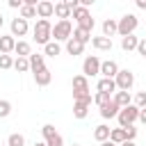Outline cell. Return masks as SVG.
<instances>
[{
    "label": "cell",
    "mask_w": 146,
    "mask_h": 146,
    "mask_svg": "<svg viewBox=\"0 0 146 146\" xmlns=\"http://www.w3.org/2000/svg\"><path fill=\"white\" fill-rule=\"evenodd\" d=\"M137 55L146 57V39H139V46H137Z\"/></svg>",
    "instance_id": "37"
},
{
    "label": "cell",
    "mask_w": 146,
    "mask_h": 146,
    "mask_svg": "<svg viewBox=\"0 0 146 146\" xmlns=\"http://www.w3.org/2000/svg\"><path fill=\"white\" fill-rule=\"evenodd\" d=\"M137 46H139V39H137L135 34H128V36H123V39H121V48H123L125 52L137 50Z\"/></svg>",
    "instance_id": "22"
},
{
    "label": "cell",
    "mask_w": 146,
    "mask_h": 146,
    "mask_svg": "<svg viewBox=\"0 0 146 146\" xmlns=\"http://www.w3.org/2000/svg\"><path fill=\"white\" fill-rule=\"evenodd\" d=\"M50 80H52V73L43 66L41 71H36L34 73V82H36V87H48L50 84Z\"/></svg>",
    "instance_id": "13"
},
{
    "label": "cell",
    "mask_w": 146,
    "mask_h": 146,
    "mask_svg": "<svg viewBox=\"0 0 146 146\" xmlns=\"http://www.w3.org/2000/svg\"><path fill=\"white\" fill-rule=\"evenodd\" d=\"M32 34H34V41H36V43H41V46L50 43V41H52V23L39 18L36 25H34V30H32Z\"/></svg>",
    "instance_id": "1"
},
{
    "label": "cell",
    "mask_w": 146,
    "mask_h": 146,
    "mask_svg": "<svg viewBox=\"0 0 146 146\" xmlns=\"http://www.w3.org/2000/svg\"><path fill=\"white\" fill-rule=\"evenodd\" d=\"M91 46L96 50H112V39H107V36H94Z\"/></svg>",
    "instance_id": "23"
},
{
    "label": "cell",
    "mask_w": 146,
    "mask_h": 146,
    "mask_svg": "<svg viewBox=\"0 0 146 146\" xmlns=\"http://www.w3.org/2000/svg\"><path fill=\"white\" fill-rule=\"evenodd\" d=\"M16 48V39L11 34H0V55H11Z\"/></svg>",
    "instance_id": "11"
},
{
    "label": "cell",
    "mask_w": 146,
    "mask_h": 146,
    "mask_svg": "<svg viewBox=\"0 0 146 146\" xmlns=\"http://www.w3.org/2000/svg\"><path fill=\"white\" fill-rule=\"evenodd\" d=\"M9 7H11V9H18V11H21V7H23V0H9Z\"/></svg>",
    "instance_id": "38"
},
{
    "label": "cell",
    "mask_w": 146,
    "mask_h": 146,
    "mask_svg": "<svg viewBox=\"0 0 146 146\" xmlns=\"http://www.w3.org/2000/svg\"><path fill=\"white\" fill-rule=\"evenodd\" d=\"M137 7L139 9H146V0H137Z\"/></svg>",
    "instance_id": "40"
},
{
    "label": "cell",
    "mask_w": 146,
    "mask_h": 146,
    "mask_svg": "<svg viewBox=\"0 0 146 146\" xmlns=\"http://www.w3.org/2000/svg\"><path fill=\"white\" fill-rule=\"evenodd\" d=\"M96 89L98 91H103V94H116V82L114 80H110V78H100L98 80V84H96Z\"/></svg>",
    "instance_id": "14"
},
{
    "label": "cell",
    "mask_w": 146,
    "mask_h": 146,
    "mask_svg": "<svg viewBox=\"0 0 146 146\" xmlns=\"http://www.w3.org/2000/svg\"><path fill=\"white\" fill-rule=\"evenodd\" d=\"M23 144H25V137L18 135V132H11L9 139H7V146H23Z\"/></svg>",
    "instance_id": "32"
},
{
    "label": "cell",
    "mask_w": 146,
    "mask_h": 146,
    "mask_svg": "<svg viewBox=\"0 0 146 146\" xmlns=\"http://www.w3.org/2000/svg\"><path fill=\"white\" fill-rule=\"evenodd\" d=\"M71 9H68V5H66V0L64 2H55V16L59 18V21H68L71 18Z\"/></svg>",
    "instance_id": "18"
},
{
    "label": "cell",
    "mask_w": 146,
    "mask_h": 146,
    "mask_svg": "<svg viewBox=\"0 0 146 146\" xmlns=\"http://www.w3.org/2000/svg\"><path fill=\"white\" fill-rule=\"evenodd\" d=\"M73 25H71V21H57L55 25H52V39L55 41H68L71 36H73Z\"/></svg>",
    "instance_id": "2"
},
{
    "label": "cell",
    "mask_w": 146,
    "mask_h": 146,
    "mask_svg": "<svg viewBox=\"0 0 146 146\" xmlns=\"http://www.w3.org/2000/svg\"><path fill=\"white\" fill-rule=\"evenodd\" d=\"M119 71H121V68H119V64H116L114 59H107V62H103V64H100V75H103V78L114 80Z\"/></svg>",
    "instance_id": "9"
},
{
    "label": "cell",
    "mask_w": 146,
    "mask_h": 146,
    "mask_svg": "<svg viewBox=\"0 0 146 146\" xmlns=\"http://www.w3.org/2000/svg\"><path fill=\"white\" fill-rule=\"evenodd\" d=\"M84 91H89L87 78H84V75H75V78H73V94H84Z\"/></svg>",
    "instance_id": "21"
},
{
    "label": "cell",
    "mask_w": 146,
    "mask_h": 146,
    "mask_svg": "<svg viewBox=\"0 0 146 146\" xmlns=\"http://www.w3.org/2000/svg\"><path fill=\"white\" fill-rule=\"evenodd\" d=\"M119 112H121V107H119L114 100H110L105 107H100V116H103V119H116Z\"/></svg>",
    "instance_id": "16"
},
{
    "label": "cell",
    "mask_w": 146,
    "mask_h": 146,
    "mask_svg": "<svg viewBox=\"0 0 146 146\" xmlns=\"http://www.w3.org/2000/svg\"><path fill=\"white\" fill-rule=\"evenodd\" d=\"M11 114V103L9 100H0V119H7Z\"/></svg>",
    "instance_id": "34"
},
{
    "label": "cell",
    "mask_w": 146,
    "mask_h": 146,
    "mask_svg": "<svg viewBox=\"0 0 146 146\" xmlns=\"http://www.w3.org/2000/svg\"><path fill=\"white\" fill-rule=\"evenodd\" d=\"M14 68H16L18 73H27V71H30V59H27V57H16V59H14Z\"/></svg>",
    "instance_id": "28"
},
{
    "label": "cell",
    "mask_w": 146,
    "mask_h": 146,
    "mask_svg": "<svg viewBox=\"0 0 146 146\" xmlns=\"http://www.w3.org/2000/svg\"><path fill=\"white\" fill-rule=\"evenodd\" d=\"M110 100H112V96H110V94H103V91H96V96H94V103H96L98 107H105Z\"/></svg>",
    "instance_id": "31"
},
{
    "label": "cell",
    "mask_w": 146,
    "mask_h": 146,
    "mask_svg": "<svg viewBox=\"0 0 146 146\" xmlns=\"http://www.w3.org/2000/svg\"><path fill=\"white\" fill-rule=\"evenodd\" d=\"M41 132H43V141H46V146H64V139H62V135L55 130V125L46 123V125L41 128Z\"/></svg>",
    "instance_id": "6"
},
{
    "label": "cell",
    "mask_w": 146,
    "mask_h": 146,
    "mask_svg": "<svg viewBox=\"0 0 146 146\" xmlns=\"http://www.w3.org/2000/svg\"><path fill=\"white\" fill-rule=\"evenodd\" d=\"M2 23H5V18H2V14H0V27H2Z\"/></svg>",
    "instance_id": "44"
},
{
    "label": "cell",
    "mask_w": 146,
    "mask_h": 146,
    "mask_svg": "<svg viewBox=\"0 0 146 146\" xmlns=\"http://www.w3.org/2000/svg\"><path fill=\"white\" fill-rule=\"evenodd\" d=\"M139 121L146 125V107H144V110H139Z\"/></svg>",
    "instance_id": "39"
},
{
    "label": "cell",
    "mask_w": 146,
    "mask_h": 146,
    "mask_svg": "<svg viewBox=\"0 0 146 146\" xmlns=\"http://www.w3.org/2000/svg\"><path fill=\"white\" fill-rule=\"evenodd\" d=\"M52 14H55V5H52L50 0H41V2L36 5V16H39V18L48 21Z\"/></svg>",
    "instance_id": "10"
},
{
    "label": "cell",
    "mask_w": 146,
    "mask_h": 146,
    "mask_svg": "<svg viewBox=\"0 0 146 146\" xmlns=\"http://www.w3.org/2000/svg\"><path fill=\"white\" fill-rule=\"evenodd\" d=\"M89 105L91 103H87V100H73V116L75 119H84L89 114Z\"/></svg>",
    "instance_id": "15"
},
{
    "label": "cell",
    "mask_w": 146,
    "mask_h": 146,
    "mask_svg": "<svg viewBox=\"0 0 146 146\" xmlns=\"http://www.w3.org/2000/svg\"><path fill=\"white\" fill-rule=\"evenodd\" d=\"M0 68H2V71L14 68V57H11V55H0Z\"/></svg>",
    "instance_id": "33"
},
{
    "label": "cell",
    "mask_w": 146,
    "mask_h": 146,
    "mask_svg": "<svg viewBox=\"0 0 146 146\" xmlns=\"http://www.w3.org/2000/svg\"><path fill=\"white\" fill-rule=\"evenodd\" d=\"M110 141H114L116 146H121L123 141H128L125 130H123V128H112V132H110Z\"/></svg>",
    "instance_id": "25"
},
{
    "label": "cell",
    "mask_w": 146,
    "mask_h": 146,
    "mask_svg": "<svg viewBox=\"0 0 146 146\" xmlns=\"http://www.w3.org/2000/svg\"><path fill=\"white\" fill-rule=\"evenodd\" d=\"M114 82H116V91H130L132 84H135V73L128 71V68H121V71L116 73Z\"/></svg>",
    "instance_id": "5"
},
{
    "label": "cell",
    "mask_w": 146,
    "mask_h": 146,
    "mask_svg": "<svg viewBox=\"0 0 146 146\" xmlns=\"http://www.w3.org/2000/svg\"><path fill=\"white\" fill-rule=\"evenodd\" d=\"M9 27H11V36H25V34H27V30H30L27 21H25V18H21V16H18V18H14Z\"/></svg>",
    "instance_id": "8"
},
{
    "label": "cell",
    "mask_w": 146,
    "mask_h": 146,
    "mask_svg": "<svg viewBox=\"0 0 146 146\" xmlns=\"http://www.w3.org/2000/svg\"><path fill=\"white\" fill-rule=\"evenodd\" d=\"M110 132H112V128L105 125V123H100V125H96V130H94V139H96L98 144L110 141Z\"/></svg>",
    "instance_id": "17"
},
{
    "label": "cell",
    "mask_w": 146,
    "mask_h": 146,
    "mask_svg": "<svg viewBox=\"0 0 146 146\" xmlns=\"http://www.w3.org/2000/svg\"><path fill=\"white\" fill-rule=\"evenodd\" d=\"M27 59H30V71H32V73H36V71H41V68L46 66V64H43V55H39V52H32Z\"/></svg>",
    "instance_id": "24"
},
{
    "label": "cell",
    "mask_w": 146,
    "mask_h": 146,
    "mask_svg": "<svg viewBox=\"0 0 146 146\" xmlns=\"http://www.w3.org/2000/svg\"><path fill=\"white\" fill-rule=\"evenodd\" d=\"M100 146H116V144H114V141H103Z\"/></svg>",
    "instance_id": "42"
},
{
    "label": "cell",
    "mask_w": 146,
    "mask_h": 146,
    "mask_svg": "<svg viewBox=\"0 0 146 146\" xmlns=\"http://www.w3.org/2000/svg\"><path fill=\"white\" fill-rule=\"evenodd\" d=\"M112 100H114L121 110H123V107H128V105H132V96H130V91H116Z\"/></svg>",
    "instance_id": "20"
},
{
    "label": "cell",
    "mask_w": 146,
    "mask_h": 146,
    "mask_svg": "<svg viewBox=\"0 0 146 146\" xmlns=\"http://www.w3.org/2000/svg\"><path fill=\"white\" fill-rule=\"evenodd\" d=\"M71 146H80V144H71Z\"/></svg>",
    "instance_id": "45"
},
{
    "label": "cell",
    "mask_w": 146,
    "mask_h": 146,
    "mask_svg": "<svg viewBox=\"0 0 146 146\" xmlns=\"http://www.w3.org/2000/svg\"><path fill=\"white\" fill-rule=\"evenodd\" d=\"M14 52H16L18 57H30V55H32V48H30V43H27V41H16Z\"/></svg>",
    "instance_id": "26"
},
{
    "label": "cell",
    "mask_w": 146,
    "mask_h": 146,
    "mask_svg": "<svg viewBox=\"0 0 146 146\" xmlns=\"http://www.w3.org/2000/svg\"><path fill=\"white\" fill-rule=\"evenodd\" d=\"M119 123H121V128H128V125H135V121H139V107L137 105H128V107H123L121 112H119Z\"/></svg>",
    "instance_id": "3"
},
{
    "label": "cell",
    "mask_w": 146,
    "mask_h": 146,
    "mask_svg": "<svg viewBox=\"0 0 146 146\" xmlns=\"http://www.w3.org/2000/svg\"><path fill=\"white\" fill-rule=\"evenodd\" d=\"M36 16V7H32V5H25L23 2V7H21V18H34Z\"/></svg>",
    "instance_id": "30"
},
{
    "label": "cell",
    "mask_w": 146,
    "mask_h": 146,
    "mask_svg": "<svg viewBox=\"0 0 146 146\" xmlns=\"http://www.w3.org/2000/svg\"><path fill=\"white\" fill-rule=\"evenodd\" d=\"M121 146H137V144H135V141H123Z\"/></svg>",
    "instance_id": "41"
},
{
    "label": "cell",
    "mask_w": 146,
    "mask_h": 146,
    "mask_svg": "<svg viewBox=\"0 0 146 146\" xmlns=\"http://www.w3.org/2000/svg\"><path fill=\"white\" fill-rule=\"evenodd\" d=\"M73 39H78L80 43H87V41H91V32H87L82 27H75L73 30Z\"/></svg>",
    "instance_id": "29"
},
{
    "label": "cell",
    "mask_w": 146,
    "mask_h": 146,
    "mask_svg": "<svg viewBox=\"0 0 146 146\" xmlns=\"http://www.w3.org/2000/svg\"><path fill=\"white\" fill-rule=\"evenodd\" d=\"M114 34H119V21H114V18H105V21H103V36L112 39Z\"/></svg>",
    "instance_id": "12"
},
{
    "label": "cell",
    "mask_w": 146,
    "mask_h": 146,
    "mask_svg": "<svg viewBox=\"0 0 146 146\" xmlns=\"http://www.w3.org/2000/svg\"><path fill=\"white\" fill-rule=\"evenodd\" d=\"M43 52H46L48 57H57V55L62 52V46H59L57 41H50V43H46V46H43Z\"/></svg>",
    "instance_id": "27"
},
{
    "label": "cell",
    "mask_w": 146,
    "mask_h": 146,
    "mask_svg": "<svg viewBox=\"0 0 146 146\" xmlns=\"http://www.w3.org/2000/svg\"><path fill=\"white\" fill-rule=\"evenodd\" d=\"M100 59L96 57V55H89L84 62H82V75L84 78H94V75H98L100 73Z\"/></svg>",
    "instance_id": "7"
},
{
    "label": "cell",
    "mask_w": 146,
    "mask_h": 146,
    "mask_svg": "<svg viewBox=\"0 0 146 146\" xmlns=\"http://www.w3.org/2000/svg\"><path fill=\"white\" fill-rule=\"evenodd\" d=\"M66 52H68V55H73V57H75V55H82V52H84V43H80L78 39H73V36H71V39L66 41Z\"/></svg>",
    "instance_id": "19"
},
{
    "label": "cell",
    "mask_w": 146,
    "mask_h": 146,
    "mask_svg": "<svg viewBox=\"0 0 146 146\" xmlns=\"http://www.w3.org/2000/svg\"><path fill=\"white\" fill-rule=\"evenodd\" d=\"M132 105H137L139 110H144V107H146V91H139V94L135 96V103H132Z\"/></svg>",
    "instance_id": "35"
},
{
    "label": "cell",
    "mask_w": 146,
    "mask_h": 146,
    "mask_svg": "<svg viewBox=\"0 0 146 146\" xmlns=\"http://www.w3.org/2000/svg\"><path fill=\"white\" fill-rule=\"evenodd\" d=\"M34 146H46V141H34Z\"/></svg>",
    "instance_id": "43"
},
{
    "label": "cell",
    "mask_w": 146,
    "mask_h": 146,
    "mask_svg": "<svg viewBox=\"0 0 146 146\" xmlns=\"http://www.w3.org/2000/svg\"><path fill=\"white\" fill-rule=\"evenodd\" d=\"M137 25H139V18H137L135 14L121 16V18H119V34H121V39L128 36V34H132V32L137 30Z\"/></svg>",
    "instance_id": "4"
},
{
    "label": "cell",
    "mask_w": 146,
    "mask_h": 146,
    "mask_svg": "<svg viewBox=\"0 0 146 146\" xmlns=\"http://www.w3.org/2000/svg\"><path fill=\"white\" fill-rule=\"evenodd\" d=\"M123 130H125L128 141H135V137H137V128H135V125H128V128H123Z\"/></svg>",
    "instance_id": "36"
}]
</instances>
